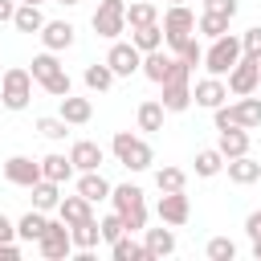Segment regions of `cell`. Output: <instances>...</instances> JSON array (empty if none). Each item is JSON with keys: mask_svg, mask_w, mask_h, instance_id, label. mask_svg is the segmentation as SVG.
Segmentation results:
<instances>
[{"mask_svg": "<svg viewBox=\"0 0 261 261\" xmlns=\"http://www.w3.org/2000/svg\"><path fill=\"white\" fill-rule=\"evenodd\" d=\"M212 122H216V130H224V126H245V130H253V126H261V98H241V102H232V106H216L212 110Z\"/></svg>", "mask_w": 261, "mask_h": 261, "instance_id": "6da1fadb", "label": "cell"}, {"mask_svg": "<svg viewBox=\"0 0 261 261\" xmlns=\"http://www.w3.org/2000/svg\"><path fill=\"white\" fill-rule=\"evenodd\" d=\"M159 24H163V41L171 45V53H179V45L192 41V33H196V12L188 4H171Z\"/></svg>", "mask_w": 261, "mask_h": 261, "instance_id": "7a4b0ae2", "label": "cell"}, {"mask_svg": "<svg viewBox=\"0 0 261 261\" xmlns=\"http://www.w3.org/2000/svg\"><path fill=\"white\" fill-rule=\"evenodd\" d=\"M237 61H241V37H232V33L216 37V41L204 49V69H208L212 77H224Z\"/></svg>", "mask_w": 261, "mask_h": 261, "instance_id": "3957f363", "label": "cell"}, {"mask_svg": "<svg viewBox=\"0 0 261 261\" xmlns=\"http://www.w3.org/2000/svg\"><path fill=\"white\" fill-rule=\"evenodd\" d=\"M29 98H33V73L20 69V65L4 69V77H0V102H4V110H24Z\"/></svg>", "mask_w": 261, "mask_h": 261, "instance_id": "277c9868", "label": "cell"}, {"mask_svg": "<svg viewBox=\"0 0 261 261\" xmlns=\"http://www.w3.org/2000/svg\"><path fill=\"white\" fill-rule=\"evenodd\" d=\"M159 102H163L167 114H179V110L192 106V65H184V61L175 65V73L163 82V98Z\"/></svg>", "mask_w": 261, "mask_h": 261, "instance_id": "5b68a950", "label": "cell"}, {"mask_svg": "<svg viewBox=\"0 0 261 261\" xmlns=\"http://www.w3.org/2000/svg\"><path fill=\"white\" fill-rule=\"evenodd\" d=\"M110 147H114L118 163H122V167H130V171H147V167L155 163V151H151V147H147L143 139H135L130 130H118Z\"/></svg>", "mask_w": 261, "mask_h": 261, "instance_id": "8992f818", "label": "cell"}, {"mask_svg": "<svg viewBox=\"0 0 261 261\" xmlns=\"http://www.w3.org/2000/svg\"><path fill=\"white\" fill-rule=\"evenodd\" d=\"M37 253H41L45 261H65V257L73 253L69 224H65V220H49V224H45V232L37 237Z\"/></svg>", "mask_w": 261, "mask_h": 261, "instance_id": "52a82bcc", "label": "cell"}, {"mask_svg": "<svg viewBox=\"0 0 261 261\" xmlns=\"http://www.w3.org/2000/svg\"><path fill=\"white\" fill-rule=\"evenodd\" d=\"M94 33L98 37H106V41H114L122 29H126V4L122 0H98V8H94Z\"/></svg>", "mask_w": 261, "mask_h": 261, "instance_id": "ba28073f", "label": "cell"}, {"mask_svg": "<svg viewBox=\"0 0 261 261\" xmlns=\"http://www.w3.org/2000/svg\"><path fill=\"white\" fill-rule=\"evenodd\" d=\"M257 82H261V61L241 53V61L228 69V82H224V86H228V94L245 98V94H253V90H257Z\"/></svg>", "mask_w": 261, "mask_h": 261, "instance_id": "9c48e42d", "label": "cell"}, {"mask_svg": "<svg viewBox=\"0 0 261 261\" xmlns=\"http://www.w3.org/2000/svg\"><path fill=\"white\" fill-rule=\"evenodd\" d=\"M106 65L114 69V77H130V73H139L143 53H139L130 41H114V45H110V53H106Z\"/></svg>", "mask_w": 261, "mask_h": 261, "instance_id": "30bf717a", "label": "cell"}, {"mask_svg": "<svg viewBox=\"0 0 261 261\" xmlns=\"http://www.w3.org/2000/svg\"><path fill=\"white\" fill-rule=\"evenodd\" d=\"M155 212H159V220H163V224L179 228V224H188L192 204H188V196H184V192H163V196H159V204H155Z\"/></svg>", "mask_w": 261, "mask_h": 261, "instance_id": "8fae6325", "label": "cell"}, {"mask_svg": "<svg viewBox=\"0 0 261 261\" xmlns=\"http://www.w3.org/2000/svg\"><path fill=\"white\" fill-rule=\"evenodd\" d=\"M4 179L16 184V188H33V184L41 179V159H37V163H33L29 155H12V159H4Z\"/></svg>", "mask_w": 261, "mask_h": 261, "instance_id": "7c38bea8", "label": "cell"}, {"mask_svg": "<svg viewBox=\"0 0 261 261\" xmlns=\"http://www.w3.org/2000/svg\"><path fill=\"white\" fill-rule=\"evenodd\" d=\"M175 65H179V57H171V53H163V49H151V53H143V73L155 82V86H163L171 73H175Z\"/></svg>", "mask_w": 261, "mask_h": 261, "instance_id": "4fadbf2b", "label": "cell"}, {"mask_svg": "<svg viewBox=\"0 0 261 261\" xmlns=\"http://www.w3.org/2000/svg\"><path fill=\"white\" fill-rule=\"evenodd\" d=\"M102 159H106V151H102L94 139H77V143L69 147V163H73V171H98Z\"/></svg>", "mask_w": 261, "mask_h": 261, "instance_id": "5bb4252c", "label": "cell"}, {"mask_svg": "<svg viewBox=\"0 0 261 261\" xmlns=\"http://www.w3.org/2000/svg\"><path fill=\"white\" fill-rule=\"evenodd\" d=\"M37 37H41V45H45L49 53H61V49L73 45V24H69V20H45Z\"/></svg>", "mask_w": 261, "mask_h": 261, "instance_id": "9a60e30c", "label": "cell"}, {"mask_svg": "<svg viewBox=\"0 0 261 261\" xmlns=\"http://www.w3.org/2000/svg\"><path fill=\"white\" fill-rule=\"evenodd\" d=\"M224 98H228V86H224L220 77H204V82H196V86H192V102H196V106H204V110H216Z\"/></svg>", "mask_w": 261, "mask_h": 261, "instance_id": "2e32d148", "label": "cell"}, {"mask_svg": "<svg viewBox=\"0 0 261 261\" xmlns=\"http://www.w3.org/2000/svg\"><path fill=\"white\" fill-rule=\"evenodd\" d=\"M143 249L151 261H163L175 253V232L171 228H143Z\"/></svg>", "mask_w": 261, "mask_h": 261, "instance_id": "e0dca14e", "label": "cell"}, {"mask_svg": "<svg viewBox=\"0 0 261 261\" xmlns=\"http://www.w3.org/2000/svg\"><path fill=\"white\" fill-rule=\"evenodd\" d=\"M216 151H220L224 159L249 155V130H245V126H224V130H220V143H216Z\"/></svg>", "mask_w": 261, "mask_h": 261, "instance_id": "ac0fdd59", "label": "cell"}, {"mask_svg": "<svg viewBox=\"0 0 261 261\" xmlns=\"http://www.w3.org/2000/svg\"><path fill=\"white\" fill-rule=\"evenodd\" d=\"M77 196H86L90 204L98 200H110V184L102 171H77Z\"/></svg>", "mask_w": 261, "mask_h": 261, "instance_id": "d6986e66", "label": "cell"}, {"mask_svg": "<svg viewBox=\"0 0 261 261\" xmlns=\"http://www.w3.org/2000/svg\"><path fill=\"white\" fill-rule=\"evenodd\" d=\"M69 241H73V249H82V253H94V249H98V241H102V228H98V220L90 216V220H82V224H69Z\"/></svg>", "mask_w": 261, "mask_h": 261, "instance_id": "ffe728a7", "label": "cell"}, {"mask_svg": "<svg viewBox=\"0 0 261 261\" xmlns=\"http://www.w3.org/2000/svg\"><path fill=\"white\" fill-rule=\"evenodd\" d=\"M224 167H228V179H232V184H257V179H261V163L249 159V155L224 159Z\"/></svg>", "mask_w": 261, "mask_h": 261, "instance_id": "44dd1931", "label": "cell"}, {"mask_svg": "<svg viewBox=\"0 0 261 261\" xmlns=\"http://www.w3.org/2000/svg\"><path fill=\"white\" fill-rule=\"evenodd\" d=\"M29 192H33V208H41V212H53V208L61 204V184H53V179H45V175H41Z\"/></svg>", "mask_w": 261, "mask_h": 261, "instance_id": "7402d4cb", "label": "cell"}, {"mask_svg": "<svg viewBox=\"0 0 261 261\" xmlns=\"http://www.w3.org/2000/svg\"><path fill=\"white\" fill-rule=\"evenodd\" d=\"M57 216H61L65 224H82V220H90V216H94V208H90V200H86V196H61Z\"/></svg>", "mask_w": 261, "mask_h": 261, "instance_id": "603a6c76", "label": "cell"}, {"mask_svg": "<svg viewBox=\"0 0 261 261\" xmlns=\"http://www.w3.org/2000/svg\"><path fill=\"white\" fill-rule=\"evenodd\" d=\"M61 118H65L69 126H82V122H90V118H94V106H90V98H73V94H65V98H61Z\"/></svg>", "mask_w": 261, "mask_h": 261, "instance_id": "cb8c5ba5", "label": "cell"}, {"mask_svg": "<svg viewBox=\"0 0 261 261\" xmlns=\"http://www.w3.org/2000/svg\"><path fill=\"white\" fill-rule=\"evenodd\" d=\"M130 45L139 53H151V49H163V24H143V29H130Z\"/></svg>", "mask_w": 261, "mask_h": 261, "instance_id": "d4e9b609", "label": "cell"}, {"mask_svg": "<svg viewBox=\"0 0 261 261\" xmlns=\"http://www.w3.org/2000/svg\"><path fill=\"white\" fill-rule=\"evenodd\" d=\"M41 175L53 179V184H69V179H73V163H69V155H45V159H41Z\"/></svg>", "mask_w": 261, "mask_h": 261, "instance_id": "484cf974", "label": "cell"}, {"mask_svg": "<svg viewBox=\"0 0 261 261\" xmlns=\"http://www.w3.org/2000/svg\"><path fill=\"white\" fill-rule=\"evenodd\" d=\"M12 24H16V33H41V24H45V16H41V4H16V12H12Z\"/></svg>", "mask_w": 261, "mask_h": 261, "instance_id": "4316f807", "label": "cell"}, {"mask_svg": "<svg viewBox=\"0 0 261 261\" xmlns=\"http://www.w3.org/2000/svg\"><path fill=\"white\" fill-rule=\"evenodd\" d=\"M45 224H49V216H45L41 208H33V212H24V216L16 220V237H20V241H33V245H37V237L45 232Z\"/></svg>", "mask_w": 261, "mask_h": 261, "instance_id": "83f0119b", "label": "cell"}, {"mask_svg": "<svg viewBox=\"0 0 261 261\" xmlns=\"http://www.w3.org/2000/svg\"><path fill=\"white\" fill-rule=\"evenodd\" d=\"M155 20H159L155 0H135V4H126V24H130V29H143V24H155Z\"/></svg>", "mask_w": 261, "mask_h": 261, "instance_id": "f1b7e54d", "label": "cell"}, {"mask_svg": "<svg viewBox=\"0 0 261 261\" xmlns=\"http://www.w3.org/2000/svg\"><path fill=\"white\" fill-rule=\"evenodd\" d=\"M110 253H114V261H151L147 249L139 241H130V232H122L118 241H110Z\"/></svg>", "mask_w": 261, "mask_h": 261, "instance_id": "f546056e", "label": "cell"}, {"mask_svg": "<svg viewBox=\"0 0 261 261\" xmlns=\"http://www.w3.org/2000/svg\"><path fill=\"white\" fill-rule=\"evenodd\" d=\"M220 171H224V155H220L216 147H204V151H196V175L212 179V175H220Z\"/></svg>", "mask_w": 261, "mask_h": 261, "instance_id": "4dcf8cb0", "label": "cell"}, {"mask_svg": "<svg viewBox=\"0 0 261 261\" xmlns=\"http://www.w3.org/2000/svg\"><path fill=\"white\" fill-rule=\"evenodd\" d=\"M110 204H114V212H130L135 204H143V188L118 184V188H110Z\"/></svg>", "mask_w": 261, "mask_h": 261, "instance_id": "1f68e13d", "label": "cell"}, {"mask_svg": "<svg viewBox=\"0 0 261 261\" xmlns=\"http://www.w3.org/2000/svg\"><path fill=\"white\" fill-rule=\"evenodd\" d=\"M184 184H188V171L184 167H159L155 171V188L159 192H184Z\"/></svg>", "mask_w": 261, "mask_h": 261, "instance_id": "d6a6232c", "label": "cell"}, {"mask_svg": "<svg viewBox=\"0 0 261 261\" xmlns=\"http://www.w3.org/2000/svg\"><path fill=\"white\" fill-rule=\"evenodd\" d=\"M196 33H204L208 41H216V37L228 33V16H220V12H204V16L196 20Z\"/></svg>", "mask_w": 261, "mask_h": 261, "instance_id": "836d02e7", "label": "cell"}, {"mask_svg": "<svg viewBox=\"0 0 261 261\" xmlns=\"http://www.w3.org/2000/svg\"><path fill=\"white\" fill-rule=\"evenodd\" d=\"M57 69H61L57 53H49V49H45V53H37V57H33V69H29V73H33V82H49Z\"/></svg>", "mask_w": 261, "mask_h": 261, "instance_id": "e575fe53", "label": "cell"}, {"mask_svg": "<svg viewBox=\"0 0 261 261\" xmlns=\"http://www.w3.org/2000/svg\"><path fill=\"white\" fill-rule=\"evenodd\" d=\"M163 102H143L139 106V130H163Z\"/></svg>", "mask_w": 261, "mask_h": 261, "instance_id": "d590c367", "label": "cell"}, {"mask_svg": "<svg viewBox=\"0 0 261 261\" xmlns=\"http://www.w3.org/2000/svg\"><path fill=\"white\" fill-rule=\"evenodd\" d=\"M86 86H90V90H98V94H102V90H110V86H114V69H110L106 61H102V65H86Z\"/></svg>", "mask_w": 261, "mask_h": 261, "instance_id": "8d00e7d4", "label": "cell"}, {"mask_svg": "<svg viewBox=\"0 0 261 261\" xmlns=\"http://www.w3.org/2000/svg\"><path fill=\"white\" fill-rule=\"evenodd\" d=\"M37 130L45 135V139H65L69 135V122L57 114V118H37Z\"/></svg>", "mask_w": 261, "mask_h": 261, "instance_id": "74e56055", "label": "cell"}, {"mask_svg": "<svg viewBox=\"0 0 261 261\" xmlns=\"http://www.w3.org/2000/svg\"><path fill=\"white\" fill-rule=\"evenodd\" d=\"M208 257H212V261H232V257H237V245H232L228 237H212V241H208Z\"/></svg>", "mask_w": 261, "mask_h": 261, "instance_id": "f35d334b", "label": "cell"}, {"mask_svg": "<svg viewBox=\"0 0 261 261\" xmlns=\"http://www.w3.org/2000/svg\"><path fill=\"white\" fill-rule=\"evenodd\" d=\"M241 53L261 61V24H253V29H245V33H241Z\"/></svg>", "mask_w": 261, "mask_h": 261, "instance_id": "ab89813d", "label": "cell"}, {"mask_svg": "<svg viewBox=\"0 0 261 261\" xmlns=\"http://www.w3.org/2000/svg\"><path fill=\"white\" fill-rule=\"evenodd\" d=\"M41 86H45V94H53V98H65V94L73 90V82H69V73H65V69H57V73H53L49 82H41Z\"/></svg>", "mask_w": 261, "mask_h": 261, "instance_id": "60d3db41", "label": "cell"}, {"mask_svg": "<svg viewBox=\"0 0 261 261\" xmlns=\"http://www.w3.org/2000/svg\"><path fill=\"white\" fill-rule=\"evenodd\" d=\"M118 216H122L126 232H143V228H147V204H135L130 212H118Z\"/></svg>", "mask_w": 261, "mask_h": 261, "instance_id": "b9f144b4", "label": "cell"}, {"mask_svg": "<svg viewBox=\"0 0 261 261\" xmlns=\"http://www.w3.org/2000/svg\"><path fill=\"white\" fill-rule=\"evenodd\" d=\"M98 228H102V241H118V237L126 232V224H122V216H118V212L102 216V220H98Z\"/></svg>", "mask_w": 261, "mask_h": 261, "instance_id": "7bdbcfd3", "label": "cell"}, {"mask_svg": "<svg viewBox=\"0 0 261 261\" xmlns=\"http://www.w3.org/2000/svg\"><path fill=\"white\" fill-rule=\"evenodd\" d=\"M175 57H179L184 65H192V69H196V65L204 61V49H200V41L192 37V41H184V45H179V53H175Z\"/></svg>", "mask_w": 261, "mask_h": 261, "instance_id": "ee69618b", "label": "cell"}, {"mask_svg": "<svg viewBox=\"0 0 261 261\" xmlns=\"http://www.w3.org/2000/svg\"><path fill=\"white\" fill-rule=\"evenodd\" d=\"M237 8H241L237 0H204V12H220V16H228V20L237 16Z\"/></svg>", "mask_w": 261, "mask_h": 261, "instance_id": "f6af8a7d", "label": "cell"}, {"mask_svg": "<svg viewBox=\"0 0 261 261\" xmlns=\"http://www.w3.org/2000/svg\"><path fill=\"white\" fill-rule=\"evenodd\" d=\"M245 232H249V241H257V237H261V208L245 216Z\"/></svg>", "mask_w": 261, "mask_h": 261, "instance_id": "bcb514c9", "label": "cell"}, {"mask_svg": "<svg viewBox=\"0 0 261 261\" xmlns=\"http://www.w3.org/2000/svg\"><path fill=\"white\" fill-rule=\"evenodd\" d=\"M12 237H16V224H12V220L0 212V241H12Z\"/></svg>", "mask_w": 261, "mask_h": 261, "instance_id": "7dc6e473", "label": "cell"}, {"mask_svg": "<svg viewBox=\"0 0 261 261\" xmlns=\"http://www.w3.org/2000/svg\"><path fill=\"white\" fill-rule=\"evenodd\" d=\"M12 12H16V0H0V24H12Z\"/></svg>", "mask_w": 261, "mask_h": 261, "instance_id": "c3c4849f", "label": "cell"}, {"mask_svg": "<svg viewBox=\"0 0 261 261\" xmlns=\"http://www.w3.org/2000/svg\"><path fill=\"white\" fill-rule=\"evenodd\" d=\"M253 257H257V261H261V237H257V241H253Z\"/></svg>", "mask_w": 261, "mask_h": 261, "instance_id": "681fc988", "label": "cell"}, {"mask_svg": "<svg viewBox=\"0 0 261 261\" xmlns=\"http://www.w3.org/2000/svg\"><path fill=\"white\" fill-rule=\"evenodd\" d=\"M61 4H82V0H61Z\"/></svg>", "mask_w": 261, "mask_h": 261, "instance_id": "f907efd6", "label": "cell"}, {"mask_svg": "<svg viewBox=\"0 0 261 261\" xmlns=\"http://www.w3.org/2000/svg\"><path fill=\"white\" fill-rule=\"evenodd\" d=\"M167 4H188V0H167Z\"/></svg>", "mask_w": 261, "mask_h": 261, "instance_id": "816d5d0a", "label": "cell"}, {"mask_svg": "<svg viewBox=\"0 0 261 261\" xmlns=\"http://www.w3.org/2000/svg\"><path fill=\"white\" fill-rule=\"evenodd\" d=\"M20 4H41V0H20Z\"/></svg>", "mask_w": 261, "mask_h": 261, "instance_id": "f5cc1de1", "label": "cell"}, {"mask_svg": "<svg viewBox=\"0 0 261 261\" xmlns=\"http://www.w3.org/2000/svg\"><path fill=\"white\" fill-rule=\"evenodd\" d=\"M0 106H4V102H0Z\"/></svg>", "mask_w": 261, "mask_h": 261, "instance_id": "db71d44e", "label": "cell"}]
</instances>
